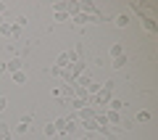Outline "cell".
<instances>
[{
  "instance_id": "1",
  "label": "cell",
  "mask_w": 158,
  "mask_h": 140,
  "mask_svg": "<svg viewBox=\"0 0 158 140\" xmlns=\"http://www.w3.org/2000/svg\"><path fill=\"white\" fill-rule=\"evenodd\" d=\"M113 85L116 82H106L95 95H90V106H108L111 98H113Z\"/></svg>"
},
{
  "instance_id": "2",
  "label": "cell",
  "mask_w": 158,
  "mask_h": 140,
  "mask_svg": "<svg viewBox=\"0 0 158 140\" xmlns=\"http://www.w3.org/2000/svg\"><path fill=\"white\" fill-rule=\"evenodd\" d=\"M71 61H79V50H66V53H61V56L56 58V66L63 72V69H66Z\"/></svg>"
},
{
  "instance_id": "3",
  "label": "cell",
  "mask_w": 158,
  "mask_h": 140,
  "mask_svg": "<svg viewBox=\"0 0 158 140\" xmlns=\"http://www.w3.org/2000/svg\"><path fill=\"white\" fill-rule=\"evenodd\" d=\"M106 122H108V127H121V116H118V111L108 108V111H106Z\"/></svg>"
},
{
  "instance_id": "4",
  "label": "cell",
  "mask_w": 158,
  "mask_h": 140,
  "mask_svg": "<svg viewBox=\"0 0 158 140\" xmlns=\"http://www.w3.org/2000/svg\"><path fill=\"white\" fill-rule=\"evenodd\" d=\"M6 72H11V74L21 72V58H11V61L6 63Z\"/></svg>"
},
{
  "instance_id": "5",
  "label": "cell",
  "mask_w": 158,
  "mask_h": 140,
  "mask_svg": "<svg viewBox=\"0 0 158 140\" xmlns=\"http://www.w3.org/2000/svg\"><path fill=\"white\" fill-rule=\"evenodd\" d=\"M66 122H69V116H61V119H56V122H53V127H56V132H58V135H63V129H66Z\"/></svg>"
},
{
  "instance_id": "6",
  "label": "cell",
  "mask_w": 158,
  "mask_h": 140,
  "mask_svg": "<svg viewBox=\"0 0 158 140\" xmlns=\"http://www.w3.org/2000/svg\"><path fill=\"white\" fill-rule=\"evenodd\" d=\"M77 24H90V21H95V16H87V13H77V16H71Z\"/></svg>"
},
{
  "instance_id": "7",
  "label": "cell",
  "mask_w": 158,
  "mask_h": 140,
  "mask_svg": "<svg viewBox=\"0 0 158 140\" xmlns=\"http://www.w3.org/2000/svg\"><path fill=\"white\" fill-rule=\"evenodd\" d=\"M11 79H13V82H16V85H24V82H27V72H24V69H21V72L11 74Z\"/></svg>"
},
{
  "instance_id": "8",
  "label": "cell",
  "mask_w": 158,
  "mask_h": 140,
  "mask_svg": "<svg viewBox=\"0 0 158 140\" xmlns=\"http://www.w3.org/2000/svg\"><path fill=\"white\" fill-rule=\"evenodd\" d=\"M118 56H124V45H111V58H118Z\"/></svg>"
},
{
  "instance_id": "9",
  "label": "cell",
  "mask_w": 158,
  "mask_h": 140,
  "mask_svg": "<svg viewBox=\"0 0 158 140\" xmlns=\"http://www.w3.org/2000/svg\"><path fill=\"white\" fill-rule=\"evenodd\" d=\"M127 24H129V16H127V13H118L116 16V27H127Z\"/></svg>"
},
{
  "instance_id": "10",
  "label": "cell",
  "mask_w": 158,
  "mask_h": 140,
  "mask_svg": "<svg viewBox=\"0 0 158 140\" xmlns=\"http://www.w3.org/2000/svg\"><path fill=\"white\" fill-rule=\"evenodd\" d=\"M0 34H3V37H11V21H3V27H0Z\"/></svg>"
},
{
  "instance_id": "11",
  "label": "cell",
  "mask_w": 158,
  "mask_h": 140,
  "mask_svg": "<svg viewBox=\"0 0 158 140\" xmlns=\"http://www.w3.org/2000/svg\"><path fill=\"white\" fill-rule=\"evenodd\" d=\"M53 19H56V21H69V13L66 11H56V13H53Z\"/></svg>"
},
{
  "instance_id": "12",
  "label": "cell",
  "mask_w": 158,
  "mask_h": 140,
  "mask_svg": "<svg viewBox=\"0 0 158 140\" xmlns=\"http://www.w3.org/2000/svg\"><path fill=\"white\" fill-rule=\"evenodd\" d=\"M113 66H116V69L127 66V56H118V58H113Z\"/></svg>"
},
{
  "instance_id": "13",
  "label": "cell",
  "mask_w": 158,
  "mask_h": 140,
  "mask_svg": "<svg viewBox=\"0 0 158 140\" xmlns=\"http://www.w3.org/2000/svg\"><path fill=\"white\" fill-rule=\"evenodd\" d=\"M137 122H150V111H137Z\"/></svg>"
},
{
  "instance_id": "14",
  "label": "cell",
  "mask_w": 158,
  "mask_h": 140,
  "mask_svg": "<svg viewBox=\"0 0 158 140\" xmlns=\"http://www.w3.org/2000/svg\"><path fill=\"white\" fill-rule=\"evenodd\" d=\"M45 135H48V138H56V135H58V132H56V127H53V122L45 127Z\"/></svg>"
},
{
  "instance_id": "15",
  "label": "cell",
  "mask_w": 158,
  "mask_h": 140,
  "mask_svg": "<svg viewBox=\"0 0 158 140\" xmlns=\"http://www.w3.org/2000/svg\"><path fill=\"white\" fill-rule=\"evenodd\" d=\"M19 32H21V27L19 24H11V37H19Z\"/></svg>"
},
{
  "instance_id": "16",
  "label": "cell",
  "mask_w": 158,
  "mask_h": 140,
  "mask_svg": "<svg viewBox=\"0 0 158 140\" xmlns=\"http://www.w3.org/2000/svg\"><path fill=\"white\" fill-rule=\"evenodd\" d=\"M27 129H29V124H24V122L16 124V132H27Z\"/></svg>"
},
{
  "instance_id": "17",
  "label": "cell",
  "mask_w": 158,
  "mask_h": 140,
  "mask_svg": "<svg viewBox=\"0 0 158 140\" xmlns=\"http://www.w3.org/2000/svg\"><path fill=\"white\" fill-rule=\"evenodd\" d=\"M8 106V101H6V98H3V95H0V111H3V108H6Z\"/></svg>"
},
{
  "instance_id": "18",
  "label": "cell",
  "mask_w": 158,
  "mask_h": 140,
  "mask_svg": "<svg viewBox=\"0 0 158 140\" xmlns=\"http://www.w3.org/2000/svg\"><path fill=\"white\" fill-rule=\"evenodd\" d=\"M3 74H6V63L0 61V77H3Z\"/></svg>"
},
{
  "instance_id": "19",
  "label": "cell",
  "mask_w": 158,
  "mask_h": 140,
  "mask_svg": "<svg viewBox=\"0 0 158 140\" xmlns=\"http://www.w3.org/2000/svg\"><path fill=\"white\" fill-rule=\"evenodd\" d=\"M3 21H6V19H3V16H0V27H3Z\"/></svg>"
},
{
  "instance_id": "20",
  "label": "cell",
  "mask_w": 158,
  "mask_h": 140,
  "mask_svg": "<svg viewBox=\"0 0 158 140\" xmlns=\"http://www.w3.org/2000/svg\"><path fill=\"white\" fill-rule=\"evenodd\" d=\"M87 140H90V138H87Z\"/></svg>"
}]
</instances>
